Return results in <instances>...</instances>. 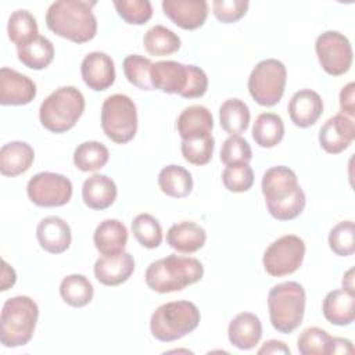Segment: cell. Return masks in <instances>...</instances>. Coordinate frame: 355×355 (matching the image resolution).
<instances>
[{
	"label": "cell",
	"mask_w": 355,
	"mask_h": 355,
	"mask_svg": "<svg viewBox=\"0 0 355 355\" xmlns=\"http://www.w3.org/2000/svg\"><path fill=\"white\" fill-rule=\"evenodd\" d=\"M187 65L178 61L165 60L153 62L151 83L153 87L168 94H182L187 83Z\"/></svg>",
	"instance_id": "cell-20"
},
{
	"label": "cell",
	"mask_w": 355,
	"mask_h": 355,
	"mask_svg": "<svg viewBox=\"0 0 355 355\" xmlns=\"http://www.w3.org/2000/svg\"><path fill=\"white\" fill-rule=\"evenodd\" d=\"M132 233L137 243L148 250L159 247L164 239L162 226L158 219L146 212L135 216L132 220Z\"/></svg>",
	"instance_id": "cell-36"
},
{
	"label": "cell",
	"mask_w": 355,
	"mask_h": 355,
	"mask_svg": "<svg viewBox=\"0 0 355 355\" xmlns=\"http://www.w3.org/2000/svg\"><path fill=\"white\" fill-rule=\"evenodd\" d=\"M101 128L105 136L116 143L130 141L137 132V110L126 94H112L101 105Z\"/></svg>",
	"instance_id": "cell-8"
},
{
	"label": "cell",
	"mask_w": 355,
	"mask_h": 355,
	"mask_svg": "<svg viewBox=\"0 0 355 355\" xmlns=\"http://www.w3.org/2000/svg\"><path fill=\"white\" fill-rule=\"evenodd\" d=\"M214 128V116L204 105L186 107L176 119V129L182 140L211 135Z\"/></svg>",
	"instance_id": "cell-24"
},
{
	"label": "cell",
	"mask_w": 355,
	"mask_h": 355,
	"mask_svg": "<svg viewBox=\"0 0 355 355\" xmlns=\"http://www.w3.org/2000/svg\"><path fill=\"white\" fill-rule=\"evenodd\" d=\"M93 294L94 288L90 280L83 275H68L60 283V295L69 306H86L93 300Z\"/></svg>",
	"instance_id": "cell-32"
},
{
	"label": "cell",
	"mask_w": 355,
	"mask_h": 355,
	"mask_svg": "<svg viewBox=\"0 0 355 355\" xmlns=\"http://www.w3.org/2000/svg\"><path fill=\"white\" fill-rule=\"evenodd\" d=\"M110 159L108 148L100 141H83L73 151V164L82 172H96Z\"/></svg>",
	"instance_id": "cell-34"
},
{
	"label": "cell",
	"mask_w": 355,
	"mask_h": 355,
	"mask_svg": "<svg viewBox=\"0 0 355 355\" xmlns=\"http://www.w3.org/2000/svg\"><path fill=\"white\" fill-rule=\"evenodd\" d=\"M227 337L239 349H252L262 337V323L255 313L240 312L227 326Z\"/></svg>",
	"instance_id": "cell-21"
},
{
	"label": "cell",
	"mask_w": 355,
	"mask_h": 355,
	"mask_svg": "<svg viewBox=\"0 0 355 355\" xmlns=\"http://www.w3.org/2000/svg\"><path fill=\"white\" fill-rule=\"evenodd\" d=\"M18 60L31 69H44L54 58V46L51 40L39 35L32 42L17 47Z\"/></svg>",
	"instance_id": "cell-31"
},
{
	"label": "cell",
	"mask_w": 355,
	"mask_h": 355,
	"mask_svg": "<svg viewBox=\"0 0 355 355\" xmlns=\"http://www.w3.org/2000/svg\"><path fill=\"white\" fill-rule=\"evenodd\" d=\"M248 6L247 0H215L212 3V12L218 21L233 24L245 15Z\"/></svg>",
	"instance_id": "cell-44"
},
{
	"label": "cell",
	"mask_w": 355,
	"mask_h": 355,
	"mask_svg": "<svg viewBox=\"0 0 355 355\" xmlns=\"http://www.w3.org/2000/svg\"><path fill=\"white\" fill-rule=\"evenodd\" d=\"M284 123L280 115L275 112H262L252 125V139L262 148L277 146L284 137Z\"/></svg>",
	"instance_id": "cell-30"
},
{
	"label": "cell",
	"mask_w": 355,
	"mask_h": 355,
	"mask_svg": "<svg viewBox=\"0 0 355 355\" xmlns=\"http://www.w3.org/2000/svg\"><path fill=\"white\" fill-rule=\"evenodd\" d=\"M306 295L297 282H283L273 286L268 294L269 319L275 330L293 333L304 319Z\"/></svg>",
	"instance_id": "cell-7"
},
{
	"label": "cell",
	"mask_w": 355,
	"mask_h": 355,
	"mask_svg": "<svg viewBox=\"0 0 355 355\" xmlns=\"http://www.w3.org/2000/svg\"><path fill=\"white\" fill-rule=\"evenodd\" d=\"M118 189L115 182L107 175L94 173L82 186V200L90 209L103 211L111 207L116 198Z\"/></svg>",
	"instance_id": "cell-23"
},
{
	"label": "cell",
	"mask_w": 355,
	"mask_h": 355,
	"mask_svg": "<svg viewBox=\"0 0 355 355\" xmlns=\"http://www.w3.org/2000/svg\"><path fill=\"white\" fill-rule=\"evenodd\" d=\"M93 241L101 255L122 252L128 243V229L118 219H105L96 227Z\"/></svg>",
	"instance_id": "cell-27"
},
{
	"label": "cell",
	"mask_w": 355,
	"mask_h": 355,
	"mask_svg": "<svg viewBox=\"0 0 355 355\" xmlns=\"http://www.w3.org/2000/svg\"><path fill=\"white\" fill-rule=\"evenodd\" d=\"M207 233L202 226L193 220L175 223L166 232V243L180 254H193L204 247Z\"/></svg>",
	"instance_id": "cell-22"
},
{
	"label": "cell",
	"mask_w": 355,
	"mask_h": 355,
	"mask_svg": "<svg viewBox=\"0 0 355 355\" xmlns=\"http://www.w3.org/2000/svg\"><path fill=\"white\" fill-rule=\"evenodd\" d=\"M151 67L153 62L150 58H146L140 54L126 55L122 64L125 78L129 83L136 86L140 90H154L151 83Z\"/></svg>",
	"instance_id": "cell-37"
},
{
	"label": "cell",
	"mask_w": 355,
	"mask_h": 355,
	"mask_svg": "<svg viewBox=\"0 0 355 355\" xmlns=\"http://www.w3.org/2000/svg\"><path fill=\"white\" fill-rule=\"evenodd\" d=\"M333 337L323 329L312 326L302 330L297 340L301 355H331Z\"/></svg>",
	"instance_id": "cell-38"
},
{
	"label": "cell",
	"mask_w": 355,
	"mask_h": 355,
	"mask_svg": "<svg viewBox=\"0 0 355 355\" xmlns=\"http://www.w3.org/2000/svg\"><path fill=\"white\" fill-rule=\"evenodd\" d=\"M329 247L338 257H349L354 254L355 225L352 220H341L330 230Z\"/></svg>",
	"instance_id": "cell-40"
},
{
	"label": "cell",
	"mask_w": 355,
	"mask_h": 355,
	"mask_svg": "<svg viewBox=\"0 0 355 355\" xmlns=\"http://www.w3.org/2000/svg\"><path fill=\"white\" fill-rule=\"evenodd\" d=\"M222 183L232 193L248 191L254 184V171L250 164L227 165L222 173Z\"/></svg>",
	"instance_id": "cell-42"
},
{
	"label": "cell",
	"mask_w": 355,
	"mask_h": 355,
	"mask_svg": "<svg viewBox=\"0 0 355 355\" xmlns=\"http://www.w3.org/2000/svg\"><path fill=\"white\" fill-rule=\"evenodd\" d=\"M287 69L284 64L276 58L259 61L248 76L250 96L263 107L276 105L286 89Z\"/></svg>",
	"instance_id": "cell-9"
},
{
	"label": "cell",
	"mask_w": 355,
	"mask_h": 355,
	"mask_svg": "<svg viewBox=\"0 0 355 355\" xmlns=\"http://www.w3.org/2000/svg\"><path fill=\"white\" fill-rule=\"evenodd\" d=\"M201 313L191 301H172L159 305L151 315L150 331L154 338L171 343L197 329Z\"/></svg>",
	"instance_id": "cell-6"
},
{
	"label": "cell",
	"mask_w": 355,
	"mask_h": 355,
	"mask_svg": "<svg viewBox=\"0 0 355 355\" xmlns=\"http://www.w3.org/2000/svg\"><path fill=\"white\" fill-rule=\"evenodd\" d=\"M118 15L130 25H144L153 17V6L148 0L114 1Z\"/></svg>",
	"instance_id": "cell-41"
},
{
	"label": "cell",
	"mask_w": 355,
	"mask_h": 355,
	"mask_svg": "<svg viewBox=\"0 0 355 355\" xmlns=\"http://www.w3.org/2000/svg\"><path fill=\"white\" fill-rule=\"evenodd\" d=\"M269 214L277 220H291L300 216L305 208L306 197L298 184L297 175L284 165L265 171L261 182Z\"/></svg>",
	"instance_id": "cell-1"
},
{
	"label": "cell",
	"mask_w": 355,
	"mask_h": 355,
	"mask_svg": "<svg viewBox=\"0 0 355 355\" xmlns=\"http://www.w3.org/2000/svg\"><path fill=\"white\" fill-rule=\"evenodd\" d=\"M158 186L164 194L173 198H183L193 190V178L186 168L171 164L159 171Z\"/></svg>",
	"instance_id": "cell-28"
},
{
	"label": "cell",
	"mask_w": 355,
	"mask_h": 355,
	"mask_svg": "<svg viewBox=\"0 0 355 355\" xmlns=\"http://www.w3.org/2000/svg\"><path fill=\"white\" fill-rule=\"evenodd\" d=\"M93 6H96V1H54L46 11V25L57 36L73 43L90 42L97 33V18L93 14Z\"/></svg>",
	"instance_id": "cell-2"
},
{
	"label": "cell",
	"mask_w": 355,
	"mask_h": 355,
	"mask_svg": "<svg viewBox=\"0 0 355 355\" xmlns=\"http://www.w3.org/2000/svg\"><path fill=\"white\" fill-rule=\"evenodd\" d=\"M322 312L327 322L348 326L355 319V294L341 288L327 293L322 302Z\"/></svg>",
	"instance_id": "cell-26"
},
{
	"label": "cell",
	"mask_w": 355,
	"mask_h": 355,
	"mask_svg": "<svg viewBox=\"0 0 355 355\" xmlns=\"http://www.w3.org/2000/svg\"><path fill=\"white\" fill-rule=\"evenodd\" d=\"M187 69H189L187 83H186V87L183 90V93L180 94V97H183V98L202 97L208 90V76H207V73L204 72L202 68H200L194 64H189Z\"/></svg>",
	"instance_id": "cell-45"
},
{
	"label": "cell",
	"mask_w": 355,
	"mask_h": 355,
	"mask_svg": "<svg viewBox=\"0 0 355 355\" xmlns=\"http://www.w3.org/2000/svg\"><path fill=\"white\" fill-rule=\"evenodd\" d=\"M305 243L295 234H286L275 240L263 252L262 263L268 275L282 277L300 269L305 257Z\"/></svg>",
	"instance_id": "cell-10"
},
{
	"label": "cell",
	"mask_w": 355,
	"mask_h": 355,
	"mask_svg": "<svg viewBox=\"0 0 355 355\" xmlns=\"http://www.w3.org/2000/svg\"><path fill=\"white\" fill-rule=\"evenodd\" d=\"M17 280V275L15 270L6 262L3 261V269H1V291L8 290L10 287H12L15 284Z\"/></svg>",
	"instance_id": "cell-48"
},
{
	"label": "cell",
	"mask_w": 355,
	"mask_h": 355,
	"mask_svg": "<svg viewBox=\"0 0 355 355\" xmlns=\"http://www.w3.org/2000/svg\"><path fill=\"white\" fill-rule=\"evenodd\" d=\"M343 288L355 294V290H354V269L352 268L343 276Z\"/></svg>",
	"instance_id": "cell-50"
},
{
	"label": "cell",
	"mask_w": 355,
	"mask_h": 355,
	"mask_svg": "<svg viewBox=\"0 0 355 355\" xmlns=\"http://www.w3.org/2000/svg\"><path fill=\"white\" fill-rule=\"evenodd\" d=\"M33 147L21 140H14L0 148V172L4 176H18L25 173L33 164Z\"/></svg>",
	"instance_id": "cell-25"
},
{
	"label": "cell",
	"mask_w": 355,
	"mask_h": 355,
	"mask_svg": "<svg viewBox=\"0 0 355 355\" xmlns=\"http://www.w3.org/2000/svg\"><path fill=\"white\" fill-rule=\"evenodd\" d=\"M215 150V139L211 135L182 140L180 151L183 158L193 165L201 166L211 161Z\"/></svg>",
	"instance_id": "cell-39"
},
{
	"label": "cell",
	"mask_w": 355,
	"mask_h": 355,
	"mask_svg": "<svg viewBox=\"0 0 355 355\" xmlns=\"http://www.w3.org/2000/svg\"><path fill=\"white\" fill-rule=\"evenodd\" d=\"M204 276L202 263L193 257L176 254L153 261L146 269V284L155 293L166 294L182 291L200 282Z\"/></svg>",
	"instance_id": "cell-3"
},
{
	"label": "cell",
	"mask_w": 355,
	"mask_h": 355,
	"mask_svg": "<svg viewBox=\"0 0 355 355\" xmlns=\"http://www.w3.org/2000/svg\"><path fill=\"white\" fill-rule=\"evenodd\" d=\"M355 139L354 118L336 114L329 118L319 130V144L329 154H340L347 150Z\"/></svg>",
	"instance_id": "cell-13"
},
{
	"label": "cell",
	"mask_w": 355,
	"mask_h": 355,
	"mask_svg": "<svg viewBox=\"0 0 355 355\" xmlns=\"http://www.w3.org/2000/svg\"><path fill=\"white\" fill-rule=\"evenodd\" d=\"M164 14L179 28L194 31L204 25L208 17L205 0H164Z\"/></svg>",
	"instance_id": "cell-16"
},
{
	"label": "cell",
	"mask_w": 355,
	"mask_h": 355,
	"mask_svg": "<svg viewBox=\"0 0 355 355\" xmlns=\"http://www.w3.org/2000/svg\"><path fill=\"white\" fill-rule=\"evenodd\" d=\"M315 51L322 69L331 76L347 73L352 65L354 53L351 42L337 31L320 33L315 42Z\"/></svg>",
	"instance_id": "cell-11"
},
{
	"label": "cell",
	"mask_w": 355,
	"mask_h": 355,
	"mask_svg": "<svg viewBox=\"0 0 355 355\" xmlns=\"http://www.w3.org/2000/svg\"><path fill=\"white\" fill-rule=\"evenodd\" d=\"M96 279L104 286H119L135 272V259L129 252L100 257L93 268Z\"/></svg>",
	"instance_id": "cell-17"
},
{
	"label": "cell",
	"mask_w": 355,
	"mask_h": 355,
	"mask_svg": "<svg viewBox=\"0 0 355 355\" xmlns=\"http://www.w3.org/2000/svg\"><path fill=\"white\" fill-rule=\"evenodd\" d=\"M287 110L295 126L309 128L323 114V100L315 90L301 89L291 96Z\"/></svg>",
	"instance_id": "cell-18"
},
{
	"label": "cell",
	"mask_w": 355,
	"mask_h": 355,
	"mask_svg": "<svg viewBox=\"0 0 355 355\" xmlns=\"http://www.w3.org/2000/svg\"><path fill=\"white\" fill-rule=\"evenodd\" d=\"M36 97V83L12 68L0 69V104L25 105Z\"/></svg>",
	"instance_id": "cell-14"
},
{
	"label": "cell",
	"mask_w": 355,
	"mask_h": 355,
	"mask_svg": "<svg viewBox=\"0 0 355 355\" xmlns=\"http://www.w3.org/2000/svg\"><path fill=\"white\" fill-rule=\"evenodd\" d=\"M258 354H284V355H290L291 351L290 348L286 345V343L279 341V340H268L262 344V347L258 349Z\"/></svg>",
	"instance_id": "cell-47"
},
{
	"label": "cell",
	"mask_w": 355,
	"mask_h": 355,
	"mask_svg": "<svg viewBox=\"0 0 355 355\" xmlns=\"http://www.w3.org/2000/svg\"><path fill=\"white\" fill-rule=\"evenodd\" d=\"M39 318L37 304L28 295L8 298L0 313V341L6 348L26 345L35 333Z\"/></svg>",
	"instance_id": "cell-4"
},
{
	"label": "cell",
	"mask_w": 355,
	"mask_h": 355,
	"mask_svg": "<svg viewBox=\"0 0 355 355\" xmlns=\"http://www.w3.org/2000/svg\"><path fill=\"white\" fill-rule=\"evenodd\" d=\"M143 44L150 55L165 57L180 49V37L164 25H154L144 33Z\"/></svg>",
	"instance_id": "cell-33"
},
{
	"label": "cell",
	"mask_w": 355,
	"mask_h": 355,
	"mask_svg": "<svg viewBox=\"0 0 355 355\" xmlns=\"http://www.w3.org/2000/svg\"><path fill=\"white\" fill-rule=\"evenodd\" d=\"M36 239L40 247L50 254L65 252L72 240L69 225L60 216L43 218L36 227Z\"/></svg>",
	"instance_id": "cell-19"
},
{
	"label": "cell",
	"mask_w": 355,
	"mask_h": 355,
	"mask_svg": "<svg viewBox=\"0 0 355 355\" xmlns=\"http://www.w3.org/2000/svg\"><path fill=\"white\" fill-rule=\"evenodd\" d=\"M252 159V150L245 139L241 136L227 137L220 148V161L227 165L250 164Z\"/></svg>",
	"instance_id": "cell-43"
},
{
	"label": "cell",
	"mask_w": 355,
	"mask_h": 355,
	"mask_svg": "<svg viewBox=\"0 0 355 355\" xmlns=\"http://www.w3.org/2000/svg\"><path fill=\"white\" fill-rule=\"evenodd\" d=\"M8 39L17 46H24L39 36L36 18L28 10H17L11 12L7 22Z\"/></svg>",
	"instance_id": "cell-35"
},
{
	"label": "cell",
	"mask_w": 355,
	"mask_h": 355,
	"mask_svg": "<svg viewBox=\"0 0 355 355\" xmlns=\"http://www.w3.org/2000/svg\"><path fill=\"white\" fill-rule=\"evenodd\" d=\"M251 114L248 105L240 98H229L219 107V122L230 136H240L250 125Z\"/></svg>",
	"instance_id": "cell-29"
},
{
	"label": "cell",
	"mask_w": 355,
	"mask_h": 355,
	"mask_svg": "<svg viewBox=\"0 0 355 355\" xmlns=\"http://www.w3.org/2000/svg\"><path fill=\"white\" fill-rule=\"evenodd\" d=\"M80 75L89 89L107 90L115 82L114 60L103 51H92L82 60Z\"/></svg>",
	"instance_id": "cell-15"
},
{
	"label": "cell",
	"mask_w": 355,
	"mask_h": 355,
	"mask_svg": "<svg viewBox=\"0 0 355 355\" xmlns=\"http://www.w3.org/2000/svg\"><path fill=\"white\" fill-rule=\"evenodd\" d=\"M354 345L348 338L333 337L331 341V354H352Z\"/></svg>",
	"instance_id": "cell-49"
},
{
	"label": "cell",
	"mask_w": 355,
	"mask_h": 355,
	"mask_svg": "<svg viewBox=\"0 0 355 355\" xmlns=\"http://www.w3.org/2000/svg\"><path fill=\"white\" fill-rule=\"evenodd\" d=\"M340 108L341 114L354 118L355 116V83H347L340 92Z\"/></svg>",
	"instance_id": "cell-46"
},
{
	"label": "cell",
	"mask_w": 355,
	"mask_h": 355,
	"mask_svg": "<svg viewBox=\"0 0 355 355\" xmlns=\"http://www.w3.org/2000/svg\"><path fill=\"white\" fill-rule=\"evenodd\" d=\"M29 200L37 207H62L72 197V182L55 172H39L26 184Z\"/></svg>",
	"instance_id": "cell-12"
},
{
	"label": "cell",
	"mask_w": 355,
	"mask_h": 355,
	"mask_svg": "<svg viewBox=\"0 0 355 355\" xmlns=\"http://www.w3.org/2000/svg\"><path fill=\"white\" fill-rule=\"evenodd\" d=\"M85 111V97L75 86H61L49 94L40 104L39 119L51 133H64L72 129Z\"/></svg>",
	"instance_id": "cell-5"
}]
</instances>
